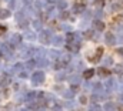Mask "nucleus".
Masks as SVG:
<instances>
[{
    "mask_svg": "<svg viewBox=\"0 0 123 111\" xmlns=\"http://www.w3.org/2000/svg\"><path fill=\"white\" fill-rule=\"evenodd\" d=\"M90 76H92V71H90V70H89V71H87V73H86V77H90Z\"/></svg>",
    "mask_w": 123,
    "mask_h": 111,
    "instance_id": "nucleus-1",
    "label": "nucleus"
}]
</instances>
